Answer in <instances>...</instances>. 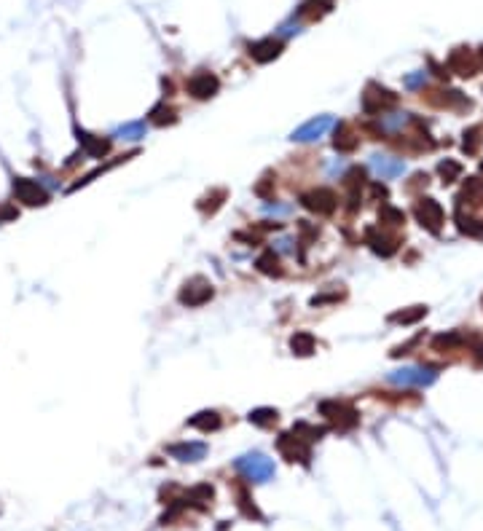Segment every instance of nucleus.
Returning a JSON list of instances; mask_svg holds the SVG:
<instances>
[{"label": "nucleus", "mask_w": 483, "mask_h": 531, "mask_svg": "<svg viewBox=\"0 0 483 531\" xmlns=\"http://www.w3.org/2000/svg\"><path fill=\"white\" fill-rule=\"evenodd\" d=\"M448 70L462 75V78H470L478 70V57L470 48H457L448 54Z\"/></svg>", "instance_id": "f8f14e48"}, {"label": "nucleus", "mask_w": 483, "mask_h": 531, "mask_svg": "<svg viewBox=\"0 0 483 531\" xmlns=\"http://www.w3.org/2000/svg\"><path fill=\"white\" fill-rule=\"evenodd\" d=\"M365 244H368L376 255H382V258L395 255V250H397V239L384 234V231H379V228H368V231H365Z\"/></svg>", "instance_id": "4468645a"}, {"label": "nucleus", "mask_w": 483, "mask_h": 531, "mask_svg": "<svg viewBox=\"0 0 483 531\" xmlns=\"http://www.w3.org/2000/svg\"><path fill=\"white\" fill-rule=\"evenodd\" d=\"M478 65H483V51H481V57H478Z\"/></svg>", "instance_id": "37998d69"}, {"label": "nucleus", "mask_w": 483, "mask_h": 531, "mask_svg": "<svg viewBox=\"0 0 483 531\" xmlns=\"http://www.w3.org/2000/svg\"><path fill=\"white\" fill-rule=\"evenodd\" d=\"M217 89H220V81H217L215 72L210 70L193 72L191 78L186 81V92H188L193 99H210V97L217 94Z\"/></svg>", "instance_id": "9d476101"}, {"label": "nucleus", "mask_w": 483, "mask_h": 531, "mask_svg": "<svg viewBox=\"0 0 483 531\" xmlns=\"http://www.w3.org/2000/svg\"><path fill=\"white\" fill-rule=\"evenodd\" d=\"M424 81H427V72H416V75L406 78V86L408 89H419V86H424Z\"/></svg>", "instance_id": "4c0bfd02"}, {"label": "nucleus", "mask_w": 483, "mask_h": 531, "mask_svg": "<svg viewBox=\"0 0 483 531\" xmlns=\"http://www.w3.org/2000/svg\"><path fill=\"white\" fill-rule=\"evenodd\" d=\"M237 472L250 483H266L274 478V461L266 459L264 454H244L234 461Z\"/></svg>", "instance_id": "f257e3e1"}, {"label": "nucleus", "mask_w": 483, "mask_h": 531, "mask_svg": "<svg viewBox=\"0 0 483 531\" xmlns=\"http://www.w3.org/2000/svg\"><path fill=\"white\" fill-rule=\"evenodd\" d=\"M177 121V110L167 105V102H159L150 113H148V123H153V126H172Z\"/></svg>", "instance_id": "b1692460"}, {"label": "nucleus", "mask_w": 483, "mask_h": 531, "mask_svg": "<svg viewBox=\"0 0 483 531\" xmlns=\"http://www.w3.org/2000/svg\"><path fill=\"white\" fill-rule=\"evenodd\" d=\"M437 172H440V177H443V183H454V180H459V174H462V164L446 159V161H440Z\"/></svg>", "instance_id": "473e14b6"}, {"label": "nucleus", "mask_w": 483, "mask_h": 531, "mask_svg": "<svg viewBox=\"0 0 483 531\" xmlns=\"http://www.w3.org/2000/svg\"><path fill=\"white\" fill-rule=\"evenodd\" d=\"M271 186H274V180H271V177H261V183H258V186H255V193H258V196H261V199H266V196H268V193H271V191H268V188H271Z\"/></svg>", "instance_id": "58836bf2"}, {"label": "nucleus", "mask_w": 483, "mask_h": 531, "mask_svg": "<svg viewBox=\"0 0 483 531\" xmlns=\"http://www.w3.org/2000/svg\"><path fill=\"white\" fill-rule=\"evenodd\" d=\"M457 201H459V207H462V204L481 207L483 204V180L481 177H470V180H464V188H462Z\"/></svg>", "instance_id": "aec40b11"}, {"label": "nucleus", "mask_w": 483, "mask_h": 531, "mask_svg": "<svg viewBox=\"0 0 483 531\" xmlns=\"http://www.w3.org/2000/svg\"><path fill=\"white\" fill-rule=\"evenodd\" d=\"M379 220H382L384 226H403V223H406V212H403V210H395V207H384Z\"/></svg>", "instance_id": "f704fd0d"}, {"label": "nucleus", "mask_w": 483, "mask_h": 531, "mask_svg": "<svg viewBox=\"0 0 483 531\" xmlns=\"http://www.w3.org/2000/svg\"><path fill=\"white\" fill-rule=\"evenodd\" d=\"M371 167H373L379 180H395V177H400L406 172L403 159H392V156H382V153L371 156Z\"/></svg>", "instance_id": "ddd939ff"}, {"label": "nucleus", "mask_w": 483, "mask_h": 531, "mask_svg": "<svg viewBox=\"0 0 483 531\" xmlns=\"http://www.w3.org/2000/svg\"><path fill=\"white\" fill-rule=\"evenodd\" d=\"M386 379L400 386H430L437 379V368H433V365H411V368L392 370Z\"/></svg>", "instance_id": "7ed1b4c3"}, {"label": "nucleus", "mask_w": 483, "mask_h": 531, "mask_svg": "<svg viewBox=\"0 0 483 531\" xmlns=\"http://www.w3.org/2000/svg\"><path fill=\"white\" fill-rule=\"evenodd\" d=\"M277 451H279V457L290 461V464H295V461H301V464H306L309 467V459H312V448H309V443L306 440H301L298 434L293 432H282L277 437Z\"/></svg>", "instance_id": "39448f33"}, {"label": "nucleus", "mask_w": 483, "mask_h": 531, "mask_svg": "<svg viewBox=\"0 0 483 531\" xmlns=\"http://www.w3.org/2000/svg\"><path fill=\"white\" fill-rule=\"evenodd\" d=\"M462 343H464L462 333H440V336L433 338V346L437 349V352H454V349H459Z\"/></svg>", "instance_id": "c756f323"}, {"label": "nucleus", "mask_w": 483, "mask_h": 531, "mask_svg": "<svg viewBox=\"0 0 483 531\" xmlns=\"http://www.w3.org/2000/svg\"><path fill=\"white\" fill-rule=\"evenodd\" d=\"M250 424H255V427H274L277 424V419H279V413L277 408H255L250 410Z\"/></svg>", "instance_id": "c85d7f7f"}, {"label": "nucleus", "mask_w": 483, "mask_h": 531, "mask_svg": "<svg viewBox=\"0 0 483 531\" xmlns=\"http://www.w3.org/2000/svg\"><path fill=\"white\" fill-rule=\"evenodd\" d=\"M301 207L314 212V215L328 217L338 210V196L331 188H314V191L301 196Z\"/></svg>", "instance_id": "6e6552de"}, {"label": "nucleus", "mask_w": 483, "mask_h": 531, "mask_svg": "<svg viewBox=\"0 0 483 531\" xmlns=\"http://www.w3.org/2000/svg\"><path fill=\"white\" fill-rule=\"evenodd\" d=\"M357 145H360V137L352 129V123H338L336 134H333V148H336L338 153H355Z\"/></svg>", "instance_id": "f3484780"}, {"label": "nucleus", "mask_w": 483, "mask_h": 531, "mask_svg": "<svg viewBox=\"0 0 483 531\" xmlns=\"http://www.w3.org/2000/svg\"><path fill=\"white\" fill-rule=\"evenodd\" d=\"M395 102H397V97L384 86H379V83H368V89H365V94L360 99L365 116H382L389 108H395Z\"/></svg>", "instance_id": "20e7f679"}, {"label": "nucleus", "mask_w": 483, "mask_h": 531, "mask_svg": "<svg viewBox=\"0 0 483 531\" xmlns=\"http://www.w3.org/2000/svg\"><path fill=\"white\" fill-rule=\"evenodd\" d=\"M279 51H282V38H264V41H258V43H250V57H253L255 62H261V65L277 59Z\"/></svg>", "instance_id": "dca6fc26"}, {"label": "nucleus", "mask_w": 483, "mask_h": 531, "mask_svg": "<svg viewBox=\"0 0 483 531\" xmlns=\"http://www.w3.org/2000/svg\"><path fill=\"white\" fill-rule=\"evenodd\" d=\"M167 454L177 461H199V459L207 457V445L204 443H196V440H186V443H175L169 445Z\"/></svg>", "instance_id": "2eb2a0df"}, {"label": "nucleus", "mask_w": 483, "mask_h": 531, "mask_svg": "<svg viewBox=\"0 0 483 531\" xmlns=\"http://www.w3.org/2000/svg\"><path fill=\"white\" fill-rule=\"evenodd\" d=\"M422 317H427V309H424V306H411V309H403V312L389 314V322H392V325H413V322H419Z\"/></svg>", "instance_id": "a878e982"}, {"label": "nucleus", "mask_w": 483, "mask_h": 531, "mask_svg": "<svg viewBox=\"0 0 483 531\" xmlns=\"http://www.w3.org/2000/svg\"><path fill=\"white\" fill-rule=\"evenodd\" d=\"M14 217H19V210L14 204H0V223H8Z\"/></svg>", "instance_id": "e433bc0d"}, {"label": "nucleus", "mask_w": 483, "mask_h": 531, "mask_svg": "<svg viewBox=\"0 0 483 531\" xmlns=\"http://www.w3.org/2000/svg\"><path fill=\"white\" fill-rule=\"evenodd\" d=\"M371 191H373V199H386V188L382 186V183H373Z\"/></svg>", "instance_id": "ea45409f"}, {"label": "nucleus", "mask_w": 483, "mask_h": 531, "mask_svg": "<svg viewBox=\"0 0 483 531\" xmlns=\"http://www.w3.org/2000/svg\"><path fill=\"white\" fill-rule=\"evenodd\" d=\"M237 507H239V512L244 515V518H250V521H264L258 505L250 499V494H247L244 488H239V494H237Z\"/></svg>", "instance_id": "bb28decb"}, {"label": "nucleus", "mask_w": 483, "mask_h": 531, "mask_svg": "<svg viewBox=\"0 0 483 531\" xmlns=\"http://www.w3.org/2000/svg\"><path fill=\"white\" fill-rule=\"evenodd\" d=\"M78 143L83 148V153L92 156V159H105L110 153V140L108 137H97V134H89V132H81Z\"/></svg>", "instance_id": "a211bd4d"}, {"label": "nucleus", "mask_w": 483, "mask_h": 531, "mask_svg": "<svg viewBox=\"0 0 483 531\" xmlns=\"http://www.w3.org/2000/svg\"><path fill=\"white\" fill-rule=\"evenodd\" d=\"M413 215L416 220L422 223V228H427L430 234H440V228H443V207L435 201V199H419L416 201V210H413Z\"/></svg>", "instance_id": "1a4fd4ad"}, {"label": "nucleus", "mask_w": 483, "mask_h": 531, "mask_svg": "<svg viewBox=\"0 0 483 531\" xmlns=\"http://www.w3.org/2000/svg\"><path fill=\"white\" fill-rule=\"evenodd\" d=\"M255 268L266 274V277H282V261H279V252H274V250H266L264 255H258V261H255Z\"/></svg>", "instance_id": "4be33fe9"}, {"label": "nucleus", "mask_w": 483, "mask_h": 531, "mask_svg": "<svg viewBox=\"0 0 483 531\" xmlns=\"http://www.w3.org/2000/svg\"><path fill=\"white\" fill-rule=\"evenodd\" d=\"M317 3H325V6H331V0H317Z\"/></svg>", "instance_id": "79ce46f5"}, {"label": "nucleus", "mask_w": 483, "mask_h": 531, "mask_svg": "<svg viewBox=\"0 0 483 531\" xmlns=\"http://www.w3.org/2000/svg\"><path fill=\"white\" fill-rule=\"evenodd\" d=\"M213 295H215V288H213L207 279L193 277L191 282H186L183 290L177 292V301H180L183 306H188V309H196V306H204L207 301H213Z\"/></svg>", "instance_id": "0eeeda50"}, {"label": "nucleus", "mask_w": 483, "mask_h": 531, "mask_svg": "<svg viewBox=\"0 0 483 531\" xmlns=\"http://www.w3.org/2000/svg\"><path fill=\"white\" fill-rule=\"evenodd\" d=\"M215 491L210 483H201V485H193L191 491L186 494V507H199V510H210V502H213Z\"/></svg>", "instance_id": "412c9836"}, {"label": "nucleus", "mask_w": 483, "mask_h": 531, "mask_svg": "<svg viewBox=\"0 0 483 531\" xmlns=\"http://www.w3.org/2000/svg\"><path fill=\"white\" fill-rule=\"evenodd\" d=\"M365 177H368V172L362 167H352L341 180H344V188L349 193H360L362 191V186H365Z\"/></svg>", "instance_id": "cd10ccee"}, {"label": "nucleus", "mask_w": 483, "mask_h": 531, "mask_svg": "<svg viewBox=\"0 0 483 531\" xmlns=\"http://www.w3.org/2000/svg\"><path fill=\"white\" fill-rule=\"evenodd\" d=\"M478 134H481V126H473L470 132H464V143H462L464 145V153H475L478 150V143H481Z\"/></svg>", "instance_id": "c9c22d12"}, {"label": "nucleus", "mask_w": 483, "mask_h": 531, "mask_svg": "<svg viewBox=\"0 0 483 531\" xmlns=\"http://www.w3.org/2000/svg\"><path fill=\"white\" fill-rule=\"evenodd\" d=\"M319 413L336 427L338 432H349V430H355L360 424L357 410L352 408L349 403H344V400H325V403H319Z\"/></svg>", "instance_id": "f03ea898"}, {"label": "nucleus", "mask_w": 483, "mask_h": 531, "mask_svg": "<svg viewBox=\"0 0 483 531\" xmlns=\"http://www.w3.org/2000/svg\"><path fill=\"white\" fill-rule=\"evenodd\" d=\"M293 434H298V437L306 440V443H317V440H322L325 427H312V424H306V421H298V424L293 427Z\"/></svg>", "instance_id": "7c9ffc66"}, {"label": "nucleus", "mask_w": 483, "mask_h": 531, "mask_svg": "<svg viewBox=\"0 0 483 531\" xmlns=\"http://www.w3.org/2000/svg\"><path fill=\"white\" fill-rule=\"evenodd\" d=\"M145 132H148V123L145 121H135V123H124L116 129V137L119 140H126V143H137V140H143Z\"/></svg>", "instance_id": "393cba45"}, {"label": "nucleus", "mask_w": 483, "mask_h": 531, "mask_svg": "<svg viewBox=\"0 0 483 531\" xmlns=\"http://www.w3.org/2000/svg\"><path fill=\"white\" fill-rule=\"evenodd\" d=\"M331 126H333V119H331V116H317V119H312L309 123H304L301 129H295V132L290 134V140H293V143H314V140H319Z\"/></svg>", "instance_id": "9b49d317"}, {"label": "nucleus", "mask_w": 483, "mask_h": 531, "mask_svg": "<svg viewBox=\"0 0 483 531\" xmlns=\"http://www.w3.org/2000/svg\"><path fill=\"white\" fill-rule=\"evenodd\" d=\"M223 199H226V191H223V188H217V191H213L210 196H204V199H201L199 210H201V212H207V210H210V212H215L217 207L223 204Z\"/></svg>", "instance_id": "72a5a7b5"}, {"label": "nucleus", "mask_w": 483, "mask_h": 531, "mask_svg": "<svg viewBox=\"0 0 483 531\" xmlns=\"http://www.w3.org/2000/svg\"><path fill=\"white\" fill-rule=\"evenodd\" d=\"M290 349H293V354H298V357H312L314 352H317V341H314L312 333L298 330L295 336L290 338Z\"/></svg>", "instance_id": "5701e85b"}, {"label": "nucleus", "mask_w": 483, "mask_h": 531, "mask_svg": "<svg viewBox=\"0 0 483 531\" xmlns=\"http://www.w3.org/2000/svg\"><path fill=\"white\" fill-rule=\"evenodd\" d=\"M268 212H277V215H285V212H290V207H282V204H274V207H266Z\"/></svg>", "instance_id": "a19ab883"}, {"label": "nucleus", "mask_w": 483, "mask_h": 531, "mask_svg": "<svg viewBox=\"0 0 483 531\" xmlns=\"http://www.w3.org/2000/svg\"><path fill=\"white\" fill-rule=\"evenodd\" d=\"M457 223H459V231H462V234H467V237H478V239L483 237V223H481V220L464 217L457 210Z\"/></svg>", "instance_id": "2f4dec72"}, {"label": "nucleus", "mask_w": 483, "mask_h": 531, "mask_svg": "<svg viewBox=\"0 0 483 531\" xmlns=\"http://www.w3.org/2000/svg\"><path fill=\"white\" fill-rule=\"evenodd\" d=\"M14 196L17 201H22L27 207H43L48 204V191L41 180L32 177H17L14 180Z\"/></svg>", "instance_id": "423d86ee"}, {"label": "nucleus", "mask_w": 483, "mask_h": 531, "mask_svg": "<svg viewBox=\"0 0 483 531\" xmlns=\"http://www.w3.org/2000/svg\"><path fill=\"white\" fill-rule=\"evenodd\" d=\"M188 427L199 430V432H217L223 427V419H220L217 410H201V413H196V416L188 419Z\"/></svg>", "instance_id": "6ab92c4d"}]
</instances>
